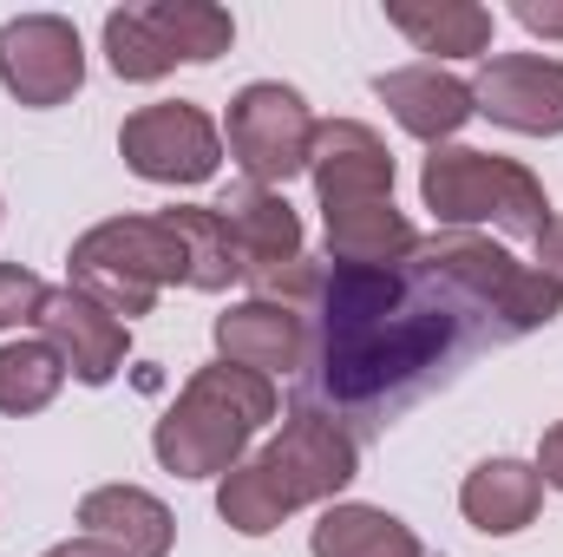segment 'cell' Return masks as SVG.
<instances>
[{
	"label": "cell",
	"mask_w": 563,
	"mask_h": 557,
	"mask_svg": "<svg viewBox=\"0 0 563 557\" xmlns=\"http://www.w3.org/2000/svg\"><path fill=\"white\" fill-rule=\"evenodd\" d=\"M79 538H92L119 557H170L177 518L144 485H92L79 499Z\"/></svg>",
	"instance_id": "14"
},
{
	"label": "cell",
	"mask_w": 563,
	"mask_h": 557,
	"mask_svg": "<svg viewBox=\"0 0 563 557\" xmlns=\"http://www.w3.org/2000/svg\"><path fill=\"white\" fill-rule=\"evenodd\" d=\"M276 414H282L276 381H263L250 368H230V361H210L184 381L170 414L157 419L151 452L170 479H223V472L243 466L250 439Z\"/></svg>",
	"instance_id": "2"
},
{
	"label": "cell",
	"mask_w": 563,
	"mask_h": 557,
	"mask_svg": "<svg viewBox=\"0 0 563 557\" xmlns=\"http://www.w3.org/2000/svg\"><path fill=\"white\" fill-rule=\"evenodd\" d=\"M151 20H157L164 46L177 53V66H210L236 40V20L217 0H151Z\"/></svg>",
	"instance_id": "21"
},
{
	"label": "cell",
	"mask_w": 563,
	"mask_h": 557,
	"mask_svg": "<svg viewBox=\"0 0 563 557\" xmlns=\"http://www.w3.org/2000/svg\"><path fill=\"white\" fill-rule=\"evenodd\" d=\"M314 112L295 86L282 79H250L236 99H230V119H223V144L230 157L243 164L250 184L263 190H282L288 177L308 171V151H314Z\"/></svg>",
	"instance_id": "5"
},
{
	"label": "cell",
	"mask_w": 563,
	"mask_h": 557,
	"mask_svg": "<svg viewBox=\"0 0 563 557\" xmlns=\"http://www.w3.org/2000/svg\"><path fill=\"white\" fill-rule=\"evenodd\" d=\"M217 217L230 223V237H236V250H243V270H250V276L301 256V217H295V204H288L282 190L236 184V190L217 204Z\"/></svg>",
	"instance_id": "16"
},
{
	"label": "cell",
	"mask_w": 563,
	"mask_h": 557,
	"mask_svg": "<svg viewBox=\"0 0 563 557\" xmlns=\"http://www.w3.org/2000/svg\"><path fill=\"white\" fill-rule=\"evenodd\" d=\"M531 466H538V479H544L551 492H563V419L538 439V459H531Z\"/></svg>",
	"instance_id": "27"
},
{
	"label": "cell",
	"mask_w": 563,
	"mask_h": 557,
	"mask_svg": "<svg viewBox=\"0 0 563 557\" xmlns=\"http://www.w3.org/2000/svg\"><path fill=\"white\" fill-rule=\"evenodd\" d=\"M308 328V414H380L420 401L459 361L538 335L563 315V288L505 243L445 230L420 237L413 256L387 270H321Z\"/></svg>",
	"instance_id": "1"
},
{
	"label": "cell",
	"mask_w": 563,
	"mask_h": 557,
	"mask_svg": "<svg viewBox=\"0 0 563 557\" xmlns=\"http://www.w3.org/2000/svg\"><path fill=\"white\" fill-rule=\"evenodd\" d=\"M217 361L230 368H250L263 381L282 374H301L308 368V315L269 302V295H250V302H230L217 315Z\"/></svg>",
	"instance_id": "12"
},
{
	"label": "cell",
	"mask_w": 563,
	"mask_h": 557,
	"mask_svg": "<svg viewBox=\"0 0 563 557\" xmlns=\"http://www.w3.org/2000/svg\"><path fill=\"white\" fill-rule=\"evenodd\" d=\"M511 13H518L525 33H538V40H563V0H518Z\"/></svg>",
	"instance_id": "26"
},
{
	"label": "cell",
	"mask_w": 563,
	"mask_h": 557,
	"mask_svg": "<svg viewBox=\"0 0 563 557\" xmlns=\"http://www.w3.org/2000/svg\"><path fill=\"white\" fill-rule=\"evenodd\" d=\"M538 270L563 288V217H551V223L538 230Z\"/></svg>",
	"instance_id": "28"
},
{
	"label": "cell",
	"mask_w": 563,
	"mask_h": 557,
	"mask_svg": "<svg viewBox=\"0 0 563 557\" xmlns=\"http://www.w3.org/2000/svg\"><path fill=\"white\" fill-rule=\"evenodd\" d=\"M184 276H190L184 270V243L170 237L164 217H106L66 256V282L79 295H92L99 308H112L125 328L139 315H151L157 295Z\"/></svg>",
	"instance_id": "3"
},
{
	"label": "cell",
	"mask_w": 563,
	"mask_h": 557,
	"mask_svg": "<svg viewBox=\"0 0 563 557\" xmlns=\"http://www.w3.org/2000/svg\"><path fill=\"white\" fill-rule=\"evenodd\" d=\"M119 157L139 171L144 184H170V190H190V184H210L217 164H223V132L203 106L190 99H157L139 106L125 125H119Z\"/></svg>",
	"instance_id": "6"
},
{
	"label": "cell",
	"mask_w": 563,
	"mask_h": 557,
	"mask_svg": "<svg viewBox=\"0 0 563 557\" xmlns=\"http://www.w3.org/2000/svg\"><path fill=\"white\" fill-rule=\"evenodd\" d=\"M256 459L269 466V479L282 485V499H288L295 512H301V505H334V499L354 485V472H361L354 433L328 414H308V407H295V414L282 419V433L256 452Z\"/></svg>",
	"instance_id": "7"
},
{
	"label": "cell",
	"mask_w": 563,
	"mask_h": 557,
	"mask_svg": "<svg viewBox=\"0 0 563 557\" xmlns=\"http://www.w3.org/2000/svg\"><path fill=\"white\" fill-rule=\"evenodd\" d=\"M0 86L20 106H33V112L66 106L86 86L79 26L66 13H20V20H7L0 26Z\"/></svg>",
	"instance_id": "8"
},
{
	"label": "cell",
	"mask_w": 563,
	"mask_h": 557,
	"mask_svg": "<svg viewBox=\"0 0 563 557\" xmlns=\"http://www.w3.org/2000/svg\"><path fill=\"white\" fill-rule=\"evenodd\" d=\"M321 223H328V263L334 270H387V263L420 250V230L394 210V197L354 204V210H328Z\"/></svg>",
	"instance_id": "18"
},
{
	"label": "cell",
	"mask_w": 563,
	"mask_h": 557,
	"mask_svg": "<svg viewBox=\"0 0 563 557\" xmlns=\"http://www.w3.org/2000/svg\"><path fill=\"white\" fill-rule=\"evenodd\" d=\"M33 328H40V341L66 361V374L86 381V387L119 381V368H125V354H132V328H125L112 308H99L92 295H79L73 282H66V288H46V308H40Z\"/></svg>",
	"instance_id": "10"
},
{
	"label": "cell",
	"mask_w": 563,
	"mask_h": 557,
	"mask_svg": "<svg viewBox=\"0 0 563 557\" xmlns=\"http://www.w3.org/2000/svg\"><path fill=\"white\" fill-rule=\"evenodd\" d=\"M308 551L314 557H426V545L413 538V525H400L394 512L361 505V499H334L314 518Z\"/></svg>",
	"instance_id": "19"
},
{
	"label": "cell",
	"mask_w": 563,
	"mask_h": 557,
	"mask_svg": "<svg viewBox=\"0 0 563 557\" xmlns=\"http://www.w3.org/2000/svg\"><path fill=\"white\" fill-rule=\"evenodd\" d=\"M46 557H119V551H106V545H92V538H66V545H53Z\"/></svg>",
	"instance_id": "29"
},
{
	"label": "cell",
	"mask_w": 563,
	"mask_h": 557,
	"mask_svg": "<svg viewBox=\"0 0 563 557\" xmlns=\"http://www.w3.org/2000/svg\"><path fill=\"white\" fill-rule=\"evenodd\" d=\"M472 106L525 139H558L563 132V59L544 53H492L472 79Z\"/></svg>",
	"instance_id": "9"
},
{
	"label": "cell",
	"mask_w": 563,
	"mask_h": 557,
	"mask_svg": "<svg viewBox=\"0 0 563 557\" xmlns=\"http://www.w3.org/2000/svg\"><path fill=\"white\" fill-rule=\"evenodd\" d=\"M217 518L243 538H269V532H282V518H295V505L282 499V485L269 479L263 459H243L236 472L217 479Z\"/></svg>",
	"instance_id": "22"
},
{
	"label": "cell",
	"mask_w": 563,
	"mask_h": 557,
	"mask_svg": "<svg viewBox=\"0 0 563 557\" xmlns=\"http://www.w3.org/2000/svg\"><path fill=\"white\" fill-rule=\"evenodd\" d=\"M420 204L465 230V223H498L505 237H531L551 223V197L544 184L518 164V157H492V151H472V144H439L420 164Z\"/></svg>",
	"instance_id": "4"
},
{
	"label": "cell",
	"mask_w": 563,
	"mask_h": 557,
	"mask_svg": "<svg viewBox=\"0 0 563 557\" xmlns=\"http://www.w3.org/2000/svg\"><path fill=\"white\" fill-rule=\"evenodd\" d=\"M387 20L420 53H439V59H492V33H498L492 7H478V0H394Z\"/></svg>",
	"instance_id": "17"
},
{
	"label": "cell",
	"mask_w": 563,
	"mask_h": 557,
	"mask_svg": "<svg viewBox=\"0 0 563 557\" xmlns=\"http://www.w3.org/2000/svg\"><path fill=\"white\" fill-rule=\"evenodd\" d=\"M308 177H314L321 217L354 210V204H380V197H394V151L361 119H328V125H314Z\"/></svg>",
	"instance_id": "11"
},
{
	"label": "cell",
	"mask_w": 563,
	"mask_h": 557,
	"mask_svg": "<svg viewBox=\"0 0 563 557\" xmlns=\"http://www.w3.org/2000/svg\"><path fill=\"white\" fill-rule=\"evenodd\" d=\"M106 59H112V73L132 79V86H151V79H164V73L177 66V53L164 46L151 7H119V13H106Z\"/></svg>",
	"instance_id": "24"
},
{
	"label": "cell",
	"mask_w": 563,
	"mask_h": 557,
	"mask_svg": "<svg viewBox=\"0 0 563 557\" xmlns=\"http://www.w3.org/2000/svg\"><path fill=\"white\" fill-rule=\"evenodd\" d=\"M538 505H544V479H538L531 459H505V452L478 459L465 472V485H459V512L485 538H518L538 518Z\"/></svg>",
	"instance_id": "15"
},
{
	"label": "cell",
	"mask_w": 563,
	"mask_h": 557,
	"mask_svg": "<svg viewBox=\"0 0 563 557\" xmlns=\"http://www.w3.org/2000/svg\"><path fill=\"white\" fill-rule=\"evenodd\" d=\"M66 387V361L46 348V341H7L0 348V414L7 419H26V414H46Z\"/></svg>",
	"instance_id": "23"
},
{
	"label": "cell",
	"mask_w": 563,
	"mask_h": 557,
	"mask_svg": "<svg viewBox=\"0 0 563 557\" xmlns=\"http://www.w3.org/2000/svg\"><path fill=\"white\" fill-rule=\"evenodd\" d=\"M164 223H170V237L184 243V288H203V295H223L230 282H243V250H236V237H230V223L217 217V204H170V210H157Z\"/></svg>",
	"instance_id": "20"
},
{
	"label": "cell",
	"mask_w": 563,
	"mask_h": 557,
	"mask_svg": "<svg viewBox=\"0 0 563 557\" xmlns=\"http://www.w3.org/2000/svg\"><path fill=\"white\" fill-rule=\"evenodd\" d=\"M374 92H380V106L400 119V132L426 139L432 151L452 144L472 119H478V106H472V79H459V73H445V66H432V59L380 73Z\"/></svg>",
	"instance_id": "13"
},
{
	"label": "cell",
	"mask_w": 563,
	"mask_h": 557,
	"mask_svg": "<svg viewBox=\"0 0 563 557\" xmlns=\"http://www.w3.org/2000/svg\"><path fill=\"white\" fill-rule=\"evenodd\" d=\"M40 308H46V282L20 263H0V335L40 321Z\"/></svg>",
	"instance_id": "25"
}]
</instances>
